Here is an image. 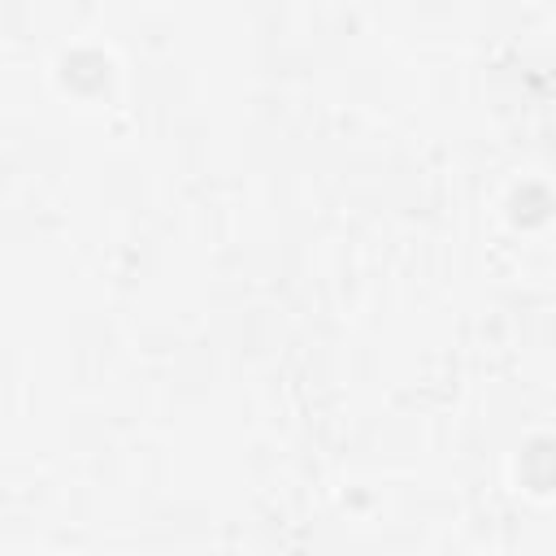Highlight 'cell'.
<instances>
[{"label":"cell","mask_w":556,"mask_h":556,"mask_svg":"<svg viewBox=\"0 0 556 556\" xmlns=\"http://www.w3.org/2000/svg\"><path fill=\"white\" fill-rule=\"evenodd\" d=\"M17 556H61V552H17Z\"/></svg>","instance_id":"6da1fadb"}]
</instances>
